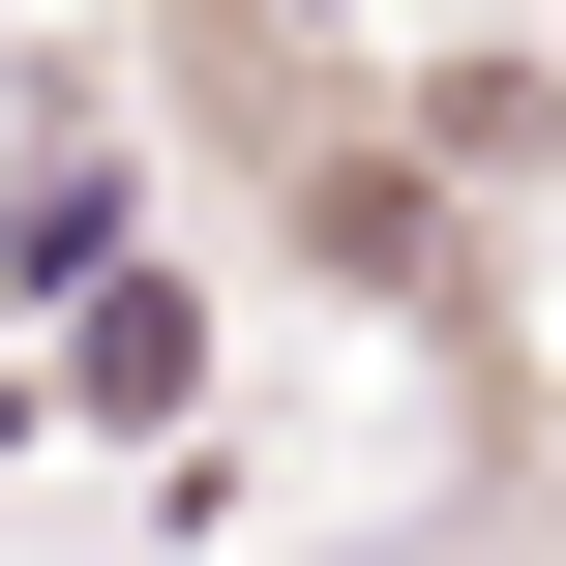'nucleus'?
<instances>
[{
  "instance_id": "obj_1",
  "label": "nucleus",
  "mask_w": 566,
  "mask_h": 566,
  "mask_svg": "<svg viewBox=\"0 0 566 566\" xmlns=\"http://www.w3.org/2000/svg\"><path fill=\"white\" fill-rule=\"evenodd\" d=\"M60 388H90V418H179V388H209V298H149V269L60 298Z\"/></svg>"
},
{
  "instance_id": "obj_2",
  "label": "nucleus",
  "mask_w": 566,
  "mask_h": 566,
  "mask_svg": "<svg viewBox=\"0 0 566 566\" xmlns=\"http://www.w3.org/2000/svg\"><path fill=\"white\" fill-rule=\"evenodd\" d=\"M0 269H30V298H119V179H90V119H30V209H0Z\"/></svg>"
}]
</instances>
